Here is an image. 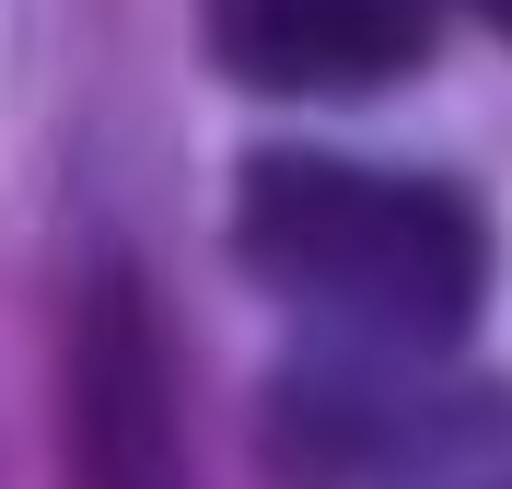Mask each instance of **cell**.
<instances>
[{
    "label": "cell",
    "mask_w": 512,
    "mask_h": 489,
    "mask_svg": "<svg viewBox=\"0 0 512 489\" xmlns=\"http://www.w3.org/2000/svg\"><path fill=\"white\" fill-rule=\"evenodd\" d=\"M233 257L280 303L326 315L361 350H454L489 303V222L443 175L350 152H245Z\"/></svg>",
    "instance_id": "obj_1"
},
{
    "label": "cell",
    "mask_w": 512,
    "mask_h": 489,
    "mask_svg": "<svg viewBox=\"0 0 512 489\" xmlns=\"http://www.w3.org/2000/svg\"><path fill=\"white\" fill-rule=\"evenodd\" d=\"M478 443H512V396L431 373V350H303L256 396V466L280 489H396L431 466H466Z\"/></svg>",
    "instance_id": "obj_2"
},
{
    "label": "cell",
    "mask_w": 512,
    "mask_h": 489,
    "mask_svg": "<svg viewBox=\"0 0 512 489\" xmlns=\"http://www.w3.org/2000/svg\"><path fill=\"white\" fill-rule=\"evenodd\" d=\"M198 47L245 94H384L431 59V0H198Z\"/></svg>",
    "instance_id": "obj_3"
},
{
    "label": "cell",
    "mask_w": 512,
    "mask_h": 489,
    "mask_svg": "<svg viewBox=\"0 0 512 489\" xmlns=\"http://www.w3.org/2000/svg\"><path fill=\"white\" fill-rule=\"evenodd\" d=\"M466 12H478V24H489V35H512V0H466Z\"/></svg>",
    "instance_id": "obj_4"
},
{
    "label": "cell",
    "mask_w": 512,
    "mask_h": 489,
    "mask_svg": "<svg viewBox=\"0 0 512 489\" xmlns=\"http://www.w3.org/2000/svg\"><path fill=\"white\" fill-rule=\"evenodd\" d=\"M478 489H512V478H478Z\"/></svg>",
    "instance_id": "obj_5"
}]
</instances>
